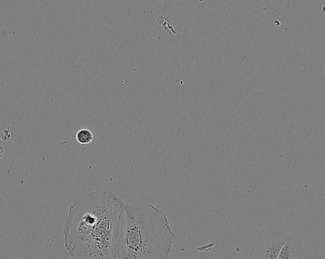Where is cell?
I'll use <instances>...</instances> for the list:
<instances>
[{"instance_id":"9","label":"cell","mask_w":325,"mask_h":259,"mask_svg":"<svg viewBox=\"0 0 325 259\" xmlns=\"http://www.w3.org/2000/svg\"><path fill=\"white\" fill-rule=\"evenodd\" d=\"M3 155H4V147H3V142L0 138V158H2Z\"/></svg>"},{"instance_id":"2","label":"cell","mask_w":325,"mask_h":259,"mask_svg":"<svg viewBox=\"0 0 325 259\" xmlns=\"http://www.w3.org/2000/svg\"><path fill=\"white\" fill-rule=\"evenodd\" d=\"M175 238L166 213L149 204H127L116 258L166 259Z\"/></svg>"},{"instance_id":"6","label":"cell","mask_w":325,"mask_h":259,"mask_svg":"<svg viewBox=\"0 0 325 259\" xmlns=\"http://www.w3.org/2000/svg\"><path fill=\"white\" fill-rule=\"evenodd\" d=\"M11 136H12V134L10 133L9 128L5 129L4 130L2 131V133L0 134V138H1L3 143H7L10 141Z\"/></svg>"},{"instance_id":"3","label":"cell","mask_w":325,"mask_h":259,"mask_svg":"<svg viewBox=\"0 0 325 259\" xmlns=\"http://www.w3.org/2000/svg\"><path fill=\"white\" fill-rule=\"evenodd\" d=\"M291 235L273 229H258L251 233V259H278L281 248Z\"/></svg>"},{"instance_id":"4","label":"cell","mask_w":325,"mask_h":259,"mask_svg":"<svg viewBox=\"0 0 325 259\" xmlns=\"http://www.w3.org/2000/svg\"><path fill=\"white\" fill-rule=\"evenodd\" d=\"M305 257L301 240L292 236L281 248L278 256V259H299Z\"/></svg>"},{"instance_id":"5","label":"cell","mask_w":325,"mask_h":259,"mask_svg":"<svg viewBox=\"0 0 325 259\" xmlns=\"http://www.w3.org/2000/svg\"><path fill=\"white\" fill-rule=\"evenodd\" d=\"M76 139L81 145L90 144L94 141V135L88 129H81L76 134Z\"/></svg>"},{"instance_id":"7","label":"cell","mask_w":325,"mask_h":259,"mask_svg":"<svg viewBox=\"0 0 325 259\" xmlns=\"http://www.w3.org/2000/svg\"><path fill=\"white\" fill-rule=\"evenodd\" d=\"M215 242L211 243V244L203 245V246L197 248L196 250L200 252L207 253L212 250L215 247Z\"/></svg>"},{"instance_id":"1","label":"cell","mask_w":325,"mask_h":259,"mask_svg":"<svg viewBox=\"0 0 325 259\" xmlns=\"http://www.w3.org/2000/svg\"><path fill=\"white\" fill-rule=\"evenodd\" d=\"M127 204L110 189L88 192L69 207L64 247L73 258H116Z\"/></svg>"},{"instance_id":"10","label":"cell","mask_w":325,"mask_h":259,"mask_svg":"<svg viewBox=\"0 0 325 259\" xmlns=\"http://www.w3.org/2000/svg\"><path fill=\"white\" fill-rule=\"evenodd\" d=\"M1 160H2V158H0V165H1Z\"/></svg>"},{"instance_id":"8","label":"cell","mask_w":325,"mask_h":259,"mask_svg":"<svg viewBox=\"0 0 325 259\" xmlns=\"http://www.w3.org/2000/svg\"><path fill=\"white\" fill-rule=\"evenodd\" d=\"M7 32L3 24L0 22V45L6 39Z\"/></svg>"}]
</instances>
